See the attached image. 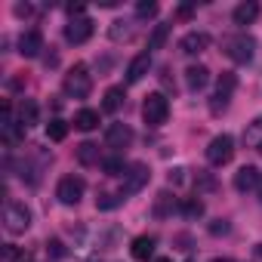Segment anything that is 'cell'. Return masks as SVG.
Returning a JSON list of instances; mask_svg holds the SVG:
<instances>
[{"label": "cell", "mask_w": 262, "mask_h": 262, "mask_svg": "<svg viewBox=\"0 0 262 262\" xmlns=\"http://www.w3.org/2000/svg\"><path fill=\"white\" fill-rule=\"evenodd\" d=\"M62 90H65V96H71V99H86V96H90V90H93V77H90V71H86L83 62H77V65L65 74Z\"/></svg>", "instance_id": "1"}, {"label": "cell", "mask_w": 262, "mask_h": 262, "mask_svg": "<svg viewBox=\"0 0 262 262\" xmlns=\"http://www.w3.org/2000/svg\"><path fill=\"white\" fill-rule=\"evenodd\" d=\"M142 117L148 126H164L170 117V99L164 93H148L142 102Z\"/></svg>", "instance_id": "2"}, {"label": "cell", "mask_w": 262, "mask_h": 262, "mask_svg": "<svg viewBox=\"0 0 262 262\" xmlns=\"http://www.w3.org/2000/svg\"><path fill=\"white\" fill-rule=\"evenodd\" d=\"M4 225L10 234H25L31 228V210L25 207V201H10L4 210Z\"/></svg>", "instance_id": "3"}, {"label": "cell", "mask_w": 262, "mask_h": 262, "mask_svg": "<svg viewBox=\"0 0 262 262\" xmlns=\"http://www.w3.org/2000/svg\"><path fill=\"white\" fill-rule=\"evenodd\" d=\"M253 50H256V40L250 34H231V37H225V56L231 62H237V65L250 62L253 59Z\"/></svg>", "instance_id": "4"}, {"label": "cell", "mask_w": 262, "mask_h": 262, "mask_svg": "<svg viewBox=\"0 0 262 262\" xmlns=\"http://www.w3.org/2000/svg\"><path fill=\"white\" fill-rule=\"evenodd\" d=\"M234 86H237V77H234L231 71H222V77H219V83H216V93H213V99H210V114H222V111L228 108Z\"/></svg>", "instance_id": "5"}, {"label": "cell", "mask_w": 262, "mask_h": 262, "mask_svg": "<svg viewBox=\"0 0 262 262\" xmlns=\"http://www.w3.org/2000/svg\"><path fill=\"white\" fill-rule=\"evenodd\" d=\"M234 158V139L231 136H216L210 145H207V161L213 164V167H225L228 161Z\"/></svg>", "instance_id": "6"}, {"label": "cell", "mask_w": 262, "mask_h": 262, "mask_svg": "<svg viewBox=\"0 0 262 262\" xmlns=\"http://www.w3.org/2000/svg\"><path fill=\"white\" fill-rule=\"evenodd\" d=\"M83 191H86V182H83L80 176H62L59 185H56V198H59L62 204H68V207H74V204L83 198Z\"/></svg>", "instance_id": "7"}, {"label": "cell", "mask_w": 262, "mask_h": 262, "mask_svg": "<svg viewBox=\"0 0 262 262\" xmlns=\"http://www.w3.org/2000/svg\"><path fill=\"white\" fill-rule=\"evenodd\" d=\"M90 37H93V19L77 16V19H71V22L65 25V40H68V43H86Z\"/></svg>", "instance_id": "8"}, {"label": "cell", "mask_w": 262, "mask_h": 262, "mask_svg": "<svg viewBox=\"0 0 262 262\" xmlns=\"http://www.w3.org/2000/svg\"><path fill=\"white\" fill-rule=\"evenodd\" d=\"M123 176H126L123 194H136V191H142V185L151 179V170H148L145 164H133V167H129V173H123Z\"/></svg>", "instance_id": "9"}, {"label": "cell", "mask_w": 262, "mask_h": 262, "mask_svg": "<svg viewBox=\"0 0 262 262\" xmlns=\"http://www.w3.org/2000/svg\"><path fill=\"white\" fill-rule=\"evenodd\" d=\"M129 142H133V129H129L126 123H111V126H108V133H105V145H108V148L120 151V148H126Z\"/></svg>", "instance_id": "10"}, {"label": "cell", "mask_w": 262, "mask_h": 262, "mask_svg": "<svg viewBox=\"0 0 262 262\" xmlns=\"http://www.w3.org/2000/svg\"><path fill=\"white\" fill-rule=\"evenodd\" d=\"M207 47H210V34H204V31H188V34L179 40V50H182L185 56H201Z\"/></svg>", "instance_id": "11"}, {"label": "cell", "mask_w": 262, "mask_h": 262, "mask_svg": "<svg viewBox=\"0 0 262 262\" xmlns=\"http://www.w3.org/2000/svg\"><path fill=\"white\" fill-rule=\"evenodd\" d=\"M148 68H151V53L133 56V62L126 65V83H139V80L148 74Z\"/></svg>", "instance_id": "12"}, {"label": "cell", "mask_w": 262, "mask_h": 262, "mask_svg": "<svg viewBox=\"0 0 262 262\" xmlns=\"http://www.w3.org/2000/svg\"><path fill=\"white\" fill-rule=\"evenodd\" d=\"M40 50H43V34H40L37 28L25 31V34L19 37V53H22L25 59H34V56H37Z\"/></svg>", "instance_id": "13"}, {"label": "cell", "mask_w": 262, "mask_h": 262, "mask_svg": "<svg viewBox=\"0 0 262 262\" xmlns=\"http://www.w3.org/2000/svg\"><path fill=\"white\" fill-rule=\"evenodd\" d=\"M207 83H210V68L207 65H188L185 68V86L191 93H201Z\"/></svg>", "instance_id": "14"}, {"label": "cell", "mask_w": 262, "mask_h": 262, "mask_svg": "<svg viewBox=\"0 0 262 262\" xmlns=\"http://www.w3.org/2000/svg\"><path fill=\"white\" fill-rule=\"evenodd\" d=\"M0 136H4V145L16 148V145H22V139H25V126H22L19 120H0Z\"/></svg>", "instance_id": "15"}, {"label": "cell", "mask_w": 262, "mask_h": 262, "mask_svg": "<svg viewBox=\"0 0 262 262\" xmlns=\"http://www.w3.org/2000/svg\"><path fill=\"white\" fill-rule=\"evenodd\" d=\"M259 176H262V173L247 164V167H241V170L234 173V188H237V191H253V188L259 185Z\"/></svg>", "instance_id": "16"}, {"label": "cell", "mask_w": 262, "mask_h": 262, "mask_svg": "<svg viewBox=\"0 0 262 262\" xmlns=\"http://www.w3.org/2000/svg\"><path fill=\"white\" fill-rule=\"evenodd\" d=\"M256 16H259V4H256V0H244V4H237L234 13H231L234 25H253Z\"/></svg>", "instance_id": "17"}, {"label": "cell", "mask_w": 262, "mask_h": 262, "mask_svg": "<svg viewBox=\"0 0 262 262\" xmlns=\"http://www.w3.org/2000/svg\"><path fill=\"white\" fill-rule=\"evenodd\" d=\"M133 259H139V262H148L151 256H155V237L151 234H139L136 241H133Z\"/></svg>", "instance_id": "18"}, {"label": "cell", "mask_w": 262, "mask_h": 262, "mask_svg": "<svg viewBox=\"0 0 262 262\" xmlns=\"http://www.w3.org/2000/svg\"><path fill=\"white\" fill-rule=\"evenodd\" d=\"M244 145L262 155V117H256L253 123H247V129H244Z\"/></svg>", "instance_id": "19"}, {"label": "cell", "mask_w": 262, "mask_h": 262, "mask_svg": "<svg viewBox=\"0 0 262 262\" xmlns=\"http://www.w3.org/2000/svg\"><path fill=\"white\" fill-rule=\"evenodd\" d=\"M74 126L83 129V133L96 129V126H99V111H93V108H80V111L74 114Z\"/></svg>", "instance_id": "20"}, {"label": "cell", "mask_w": 262, "mask_h": 262, "mask_svg": "<svg viewBox=\"0 0 262 262\" xmlns=\"http://www.w3.org/2000/svg\"><path fill=\"white\" fill-rule=\"evenodd\" d=\"M77 161H80L83 167L99 164V145H96V142H80V145H77Z\"/></svg>", "instance_id": "21"}, {"label": "cell", "mask_w": 262, "mask_h": 262, "mask_svg": "<svg viewBox=\"0 0 262 262\" xmlns=\"http://www.w3.org/2000/svg\"><path fill=\"white\" fill-rule=\"evenodd\" d=\"M19 123H22L25 129L37 123V102H31V99H25V102L19 105Z\"/></svg>", "instance_id": "22"}, {"label": "cell", "mask_w": 262, "mask_h": 262, "mask_svg": "<svg viewBox=\"0 0 262 262\" xmlns=\"http://www.w3.org/2000/svg\"><path fill=\"white\" fill-rule=\"evenodd\" d=\"M123 99H126V96H123V86H111V90L105 93V102H102V108H105L108 114H114V111L123 105Z\"/></svg>", "instance_id": "23"}, {"label": "cell", "mask_w": 262, "mask_h": 262, "mask_svg": "<svg viewBox=\"0 0 262 262\" xmlns=\"http://www.w3.org/2000/svg\"><path fill=\"white\" fill-rule=\"evenodd\" d=\"M47 136H50L53 142H62V139L68 136V123H65V120H59V117H56V120H50V123H47Z\"/></svg>", "instance_id": "24"}, {"label": "cell", "mask_w": 262, "mask_h": 262, "mask_svg": "<svg viewBox=\"0 0 262 262\" xmlns=\"http://www.w3.org/2000/svg\"><path fill=\"white\" fill-rule=\"evenodd\" d=\"M167 37H170V25H158V28L151 31V37H148V53H151V50H161V47L167 43Z\"/></svg>", "instance_id": "25"}, {"label": "cell", "mask_w": 262, "mask_h": 262, "mask_svg": "<svg viewBox=\"0 0 262 262\" xmlns=\"http://www.w3.org/2000/svg\"><path fill=\"white\" fill-rule=\"evenodd\" d=\"M179 210H182V216H188V219H198V216H204V204H201L198 198H185V201L179 204Z\"/></svg>", "instance_id": "26"}, {"label": "cell", "mask_w": 262, "mask_h": 262, "mask_svg": "<svg viewBox=\"0 0 262 262\" xmlns=\"http://www.w3.org/2000/svg\"><path fill=\"white\" fill-rule=\"evenodd\" d=\"M108 37H111L114 43H120V40H126V37H129V22H123V19H117V22H111V28H108Z\"/></svg>", "instance_id": "27"}, {"label": "cell", "mask_w": 262, "mask_h": 262, "mask_svg": "<svg viewBox=\"0 0 262 262\" xmlns=\"http://www.w3.org/2000/svg\"><path fill=\"white\" fill-rule=\"evenodd\" d=\"M123 201H126L123 194H108V191H102V194L96 198V207H99V210H114V207H120Z\"/></svg>", "instance_id": "28"}, {"label": "cell", "mask_w": 262, "mask_h": 262, "mask_svg": "<svg viewBox=\"0 0 262 262\" xmlns=\"http://www.w3.org/2000/svg\"><path fill=\"white\" fill-rule=\"evenodd\" d=\"M102 170H105L108 176H120V173H123V158H117V155H114V158H105V161H102Z\"/></svg>", "instance_id": "29"}, {"label": "cell", "mask_w": 262, "mask_h": 262, "mask_svg": "<svg viewBox=\"0 0 262 262\" xmlns=\"http://www.w3.org/2000/svg\"><path fill=\"white\" fill-rule=\"evenodd\" d=\"M136 16H139V19H155V16H158V4L142 0V4H136Z\"/></svg>", "instance_id": "30"}, {"label": "cell", "mask_w": 262, "mask_h": 262, "mask_svg": "<svg viewBox=\"0 0 262 262\" xmlns=\"http://www.w3.org/2000/svg\"><path fill=\"white\" fill-rule=\"evenodd\" d=\"M22 259V250L16 244H4V253H0V262H19Z\"/></svg>", "instance_id": "31"}, {"label": "cell", "mask_w": 262, "mask_h": 262, "mask_svg": "<svg viewBox=\"0 0 262 262\" xmlns=\"http://www.w3.org/2000/svg\"><path fill=\"white\" fill-rule=\"evenodd\" d=\"M170 201H173V198H170L167 191H161V194H158V204H155V216H167V210H170Z\"/></svg>", "instance_id": "32"}, {"label": "cell", "mask_w": 262, "mask_h": 262, "mask_svg": "<svg viewBox=\"0 0 262 262\" xmlns=\"http://www.w3.org/2000/svg\"><path fill=\"white\" fill-rule=\"evenodd\" d=\"M47 253H53V256H65V247H62V241H59V237L47 241Z\"/></svg>", "instance_id": "33"}, {"label": "cell", "mask_w": 262, "mask_h": 262, "mask_svg": "<svg viewBox=\"0 0 262 262\" xmlns=\"http://www.w3.org/2000/svg\"><path fill=\"white\" fill-rule=\"evenodd\" d=\"M225 231H228V222H225V219H216V222L210 225V234H225Z\"/></svg>", "instance_id": "34"}, {"label": "cell", "mask_w": 262, "mask_h": 262, "mask_svg": "<svg viewBox=\"0 0 262 262\" xmlns=\"http://www.w3.org/2000/svg\"><path fill=\"white\" fill-rule=\"evenodd\" d=\"M191 13H194V7H191V4H182V7L176 10V19H191Z\"/></svg>", "instance_id": "35"}, {"label": "cell", "mask_w": 262, "mask_h": 262, "mask_svg": "<svg viewBox=\"0 0 262 262\" xmlns=\"http://www.w3.org/2000/svg\"><path fill=\"white\" fill-rule=\"evenodd\" d=\"M16 16H22V19L31 16V7H28V4H16Z\"/></svg>", "instance_id": "36"}, {"label": "cell", "mask_w": 262, "mask_h": 262, "mask_svg": "<svg viewBox=\"0 0 262 262\" xmlns=\"http://www.w3.org/2000/svg\"><path fill=\"white\" fill-rule=\"evenodd\" d=\"M256 194H259V201H262V176H259V185H256Z\"/></svg>", "instance_id": "37"}, {"label": "cell", "mask_w": 262, "mask_h": 262, "mask_svg": "<svg viewBox=\"0 0 262 262\" xmlns=\"http://www.w3.org/2000/svg\"><path fill=\"white\" fill-rule=\"evenodd\" d=\"M19 262H34V259H31L28 253H22V259H19Z\"/></svg>", "instance_id": "38"}, {"label": "cell", "mask_w": 262, "mask_h": 262, "mask_svg": "<svg viewBox=\"0 0 262 262\" xmlns=\"http://www.w3.org/2000/svg\"><path fill=\"white\" fill-rule=\"evenodd\" d=\"M213 262H234V259H213Z\"/></svg>", "instance_id": "39"}, {"label": "cell", "mask_w": 262, "mask_h": 262, "mask_svg": "<svg viewBox=\"0 0 262 262\" xmlns=\"http://www.w3.org/2000/svg\"><path fill=\"white\" fill-rule=\"evenodd\" d=\"M155 262H170V259H164V256H161V259H155Z\"/></svg>", "instance_id": "40"}, {"label": "cell", "mask_w": 262, "mask_h": 262, "mask_svg": "<svg viewBox=\"0 0 262 262\" xmlns=\"http://www.w3.org/2000/svg\"><path fill=\"white\" fill-rule=\"evenodd\" d=\"M259 256H262V244H259Z\"/></svg>", "instance_id": "41"}]
</instances>
